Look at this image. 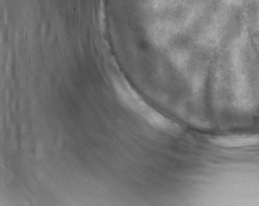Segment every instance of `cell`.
Returning a JSON list of instances; mask_svg holds the SVG:
<instances>
[{
    "mask_svg": "<svg viewBox=\"0 0 259 206\" xmlns=\"http://www.w3.org/2000/svg\"><path fill=\"white\" fill-rule=\"evenodd\" d=\"M117 92L119 97H121V101H123L124 104L129 109L136 112V114L141 116L145 120H147L153 126L162 129H173L177 127L175 123H173L165 116L156 112L155 110L150 108L147 103L143 101L142 99L132 89L119 86Z\"/></svg>",
    "mask_w": 259,
    "mask_h": 206,
    "instance_id": "obj_1",
    "label": "cell"
},
{
    "mask_svg": "<svg viewBox=\"0 0 259 206\" xmlns=\"http://www.w3.org/2000/svg\"><path fill=\"white\" fill-rule=\"evenodd\" d=\"M212 142L223 147H241L259 145V135H231L217 137Z\"/></svg>",
    "mask_w": 259,
    "mask_h": 206,
    "instance_id": "obj_2",
    "label": "cell"
}]
</instances>
